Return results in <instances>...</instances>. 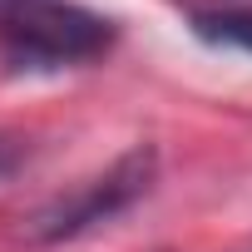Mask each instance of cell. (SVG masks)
<instances>
[{"label":"cell","mask_w":252,"mask_h":252,"mask_svg":"<svg viewBox=\"0 0 252 252\" xmlns=\"http://www.w3.org/2000/svg\"><path fill=\"white\" fill-rule=\"evenodd\" d=\"M154 178H158V154L149 144H139L124 158H114L104 173H94L89 183H79L74 193L45 203L30 218L25 232H30V242H69V237H79L99 222H114L119 213H129L154 188Z\"/></svg>","instance_id":"7a4b0ae2"},{"label":"cell","mask_w":252,"mask_h":252,"mask_svg":"<svg viewBox=\"0 0 252 252\" xmlns=\"http://www.w3.org/2000/svg\"><path fill=\"white\" fill-rule=\"evenodd\" d=\"M193 35L208 45H227L252 55V10L242 5H222V10H193Z\"/></svg>","instance_id":"3957f363"},{"label":"cell","mask_w":252,"mask_h":252,"mask_svg":"<svg viewBox=\"0 0 252 252\" xmlns=\"http://www.w3.org/2000/svg\"><path fill=\"white\" fill-rule=\"evenodd\" d=\"M114 50V20L79 0H0V64L60 74Z\"/></svg>","instance_id":"6da1fadb"},{"label":"cell","mask_w":252,"mask_h":252,"mask_svg":"<svg viewBox=\"0 0 252 252\" xmlns=\"http://www.w3.org/2000/svg\"><path fill=\"white\" fill-rule=\"evenodd\" d=\"M25 158H30V144H25L20 134H0V183H5Z\"/></svg>","instance_id":"277c9868"},{"label":"cell","mask_w":252,"mask_h":252,"mask_svg":"<svg viewBox=\"0 0 252 252\" xmlns=\"http://www.w3.org/2000/svg\"><path fill=\"white\" fill-rule=\"evenodd\" d=\"M247 252H252V247H247Z\"/></svg>","instance_id":"5b68a950"}]
</instances>
